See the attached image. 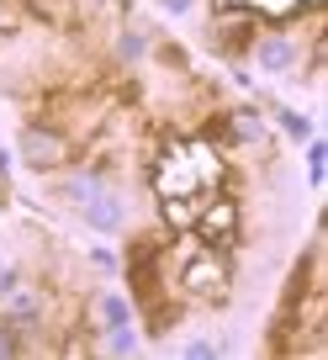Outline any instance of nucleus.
Here are the masks:
<instances>
[{
	"mask_svg": "<svg viewBox=\"0 0 328 360\" xmlns=\"http://www.w3.org/2000/svg\"><path fill=\"white\" fill-rule=\"evenodd\" d=\"M212 43L223 48L228 58H244V53L254 48V16H244V11H238V16H223V22H217V37H212Z\"/></svg>",
	"mask_w": 328,
	"mask_h": 360,
	"instance_id": "5",
	"label": "nucleus"
},
{
	"mask_svg": "<svg viewBox=\"0 0 328 360\" xmlns=\"http://www.w3.org/2000/svg\"><path fill=\"white\" fill-rule=\"evenodd\" d=\"M32 22H43V27H53V32H69V27L79 22V6L74 0H16Z\"/></svg>",
	"mask_w": 328,
	"mask_h": 360,
	"instance_id": "6",
	"label": "nucleus"
},
{
	"mask_svg": "<svg viewBox=\"0 0 328 360\" xmlns=\"http://www.w3.org/2000/svg\"><path fill=\"white\" fill-rule=\"evenodd\" d=\"M265 64H270V69L291 64V43H281V37H275V43H265Z\"/></svg>",
	"mask_w": 328,
	"mask_h": 360,
	"instance_id": "7",
	"label": "nucleus"
},
{
	"mask_svg": "<svg viewBox=\"0 0 328 360\" xmlns=\"http://www.w3.org/2000/svg\"><path fill=\"white\" fill-rule=\"evenodd\" d=\"M164 6H175V11H185V6H191V0H164Z\"/></svg>",
	"mask_w": 328,
	"mask_h": 360,
	"instance_id": "8",
	"label": "nucleus"
},
{
	"mask_svg": "<svg viewBox=\"0 0 328 360\" xmlns=\"http://www.w3.org/2000/svg\"><path fill=\"white\" fill-rule=\"evenodd\" d=\"M164 270H175L170 292L181 297V302H191V307H217L228 297V286H233L228 255L212 249V244H202L196 233H181L175 244H164Z\"/></svg>",
	"mask_w": 328,
	"mask_h": 360,
	"instance_id": "2",
	"label": "nucleus"
},
{
	"mask_svg": "<svg viewBox=\"0 0 328 360\" xmlns=\"http://www.w3.org/2000/svg\"><path fill=\"white\" fill-rule=\"evenodd\" d=\"M223 159L206 138H170L154 159V191L159 202H206L223 191Z\"/></svg>",
	"mask_w": 328,
	"mask_h": 360,
	"instance_id": "1",
	"label": "nucleus"
},
{
	"mask_svg": "<svg viewBox=\"0 0 328 360\" xmlns=\"http://www.w3.org/2000/svg\"><path fill=\"white\" fill-rule=\"evenodd\" d=\"M202 244H212V249H233L238 244V202L233 196H223V191H212L202 202V212H196V228H191Z\"/></svg>",
	"mask_w": 328,
	"mask_h": 360,
	"instance_id": "3",
	"label": "nucleus"
},
{
	"mask_svg": "<svg viewBox=\"0 0 328 360\" xmlns=\"http://www.w3.org/2000/svg\"><path fill=\"white\" fill-rule=\"evenodd\" d=\"M22 154H27V165H37V169H58V165L74 159V138L48 127V122H32L22 133Z\"/></svg>",
	"mask_w": 328,
	"mask_h": 360,
	"instance_id": "4",
	"label": "nucleus"
}]
</instances>
